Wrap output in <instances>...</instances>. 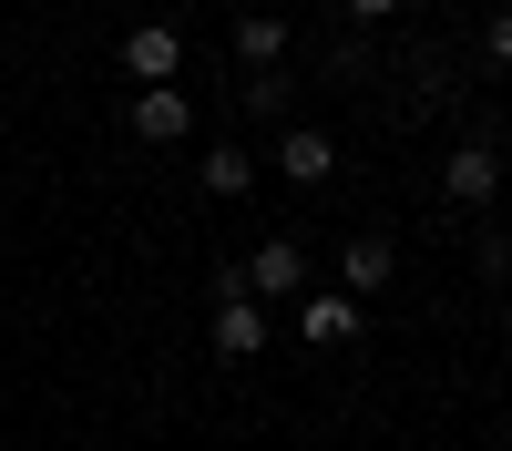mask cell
I'll return each instance as SVG.
<instances>
[{"label":"cell","mask_w":512,"mask_h":451,"mask_svg":"<svg viewBox=\"0 0 512 451\" xmlns=\"http://www.w3.org/2000/svg\"><path fill=\"white\" fill-rule=\"evenodd\" d=\"M236 287H246V298H308V246H297V236H267V246L236 267Z\"/></svg>","instance_id":"6da1fadb"},{"label":"cell","mask_w":512,"mask_h":451,"mask_svg":"<svg viewBox=\"0 0 512 451\" xmlns=\"http://www.w3.org/2000/svg\"><path fill=\"white\" fill-rule=\"evenodd\" d=\"M277 175H287V185H328V175H338V144L318 134V123H297V134L277 144Z\"/></svg>","instance_id":"7a4b0ae2"},{"label":"cell","mask_w":512,"mask_h":451,"mask_svg":"<svg viewBox=\"0 0 512 451\" xmlns=\"http://www.w3.org/2000/svg\"><path fill=\"white\" fill-rule=\"evenodd\" d=\"M216 349H226V359H256V349H267V318H256L246 287H226V298H216Z\"/></svg>","instance_id":"3957f363"},{"label":"cell","mask_w":512,"mask_h":451,"mask_svg":"<svg viewBox=\"0 0 512 451\" xmlns=\"http://www.w3.org/2000/svg\"><path fill=\"white\" fill-rule=\"evenodd\" d=\"M175 62H185L175 31H123V72H134L144 93H154V82H175Z\"/></svg>","instance_id":"277c9868"},{"label":"cell","mask_w":512,"mask_h":451,"mask_svg":"<svg viewBox=\"0 0 512 451\" xmlns=\"http://www.w3.org/2000/svg\"><path fill=\"white\" fill-rule=\"evenodd\" d=\"M297 328H308L318 349H349V339H359V298H349V287H328V298L297 308Z\"/></svg>","instance_id":"5b68a950"},{"label":"cell","mask_w":512,"mask_h":451,"mask_svg":"<svg viewBox=\"0 0 512 451\" xmlns=\"http://www.w3.org/2000/svg\"><path fill=\"white\" fill-rule=\"evenodd\" d=\"M185 123H195V103L175 93V82H154V93L134 103V134H144V144H175V134H185Z\"/></svg>","instance_id":"8992f818"},{"label":"cell","mask_w":512,"mask_h":451,"mask_svg":"<svg viewBox=\"0 0 512 451\" xmlns=\"http://www.w3.org/2000/svg\"><path fill=\"white\" fill-rule=\"evenodd\" d=\"M441 185H451L461 205H492V185H502V164H492V144H461V154L441 164Z\"/></svg>","instance_id":"52a82bcc"},{"label":"cell","mask_w":512,"mask_h":451,"mask_svg":"<svg viewBox=\"0 0 512 451\" xmlns=\"http://www.w3.org/2000/svg\"><path fill=\"white\" fill-rule=\"evenodd\" d=\"M338 277H349V298H379V287H390V236H349Z\"/></svg>","instance_id":"ba28073f"},{"label":"cell","mask_w":512,"mask_h":451,"mask_svg":"<svg viewBox=\"0 0 512 451\" xmlns=\"http://www.w3.org/2000/svg\"><path fill=\"white\" fill-rule=\"evenodd\" d=\"M236 52H246L256 72H277V52H287V21H277V11H246V21H236Z\"/></svg>","instance_id":"9c48e42d"},{"label":"cell","mask_w":512,"mask_h":451,"mask_svg":"<svg viewBox=\"0 0 512 451\" xmlns=\"http://www.w3.org/2000/svg\"><path fill=\"white\" fill-rule=\"evenodd\" d=\"M256 185V164L236 154V144H216V154H205V195H246Z\"/></svg>","instance_id":"30bf717a"},{"label":"cell","mask_w":512,"mask_h":451,"mask_svg":"<svg viewBox=\"0 0 512 451\" xmlns=\"http://www.w3.org/2000/svg\"><path fill=\"white\" fill-rule=\"evenodd\" d=\"M482 52H492V62H512V11H502V21L482 31Z\"/></svg>","instance_id":"8fae6325"},{"label":"cell","mask_w":512,"mask_h":451,"mask_svg":"<svg viewBox=\"0 0 512 451\" xmlns=\"http://www.w3.org/2000/svg\"><path fill=\"white\" fill-rule=\"evenodd\" d=\"M400 11V0H349V21H390Z\"/></svg>","instance_id":"7c38bea8"}]
</instances>
